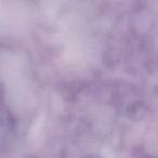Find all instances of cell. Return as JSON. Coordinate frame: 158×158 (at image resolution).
<instances>
[{"label": "cell", "mask_w": 158, "mask_h": 158, "mask_svg": "<svg viewBox=\"0 0 158 158\" xmlns=\"http://www.w3.org/2000/svg\"><path fill=\"white\" fill-rule=\"evenodd\" d=\"M26 158H35V157H33V156H27Z\"/></svg>", "instance_id": "4"}, {"label": "cell", "mask_w": 158, "mask_h": 158, "mask_svg": "<svg viewBox=\"0 0 158 158\" xmlns=\"http://www.w3.org/2000/svg\"><path fill=\"white\" fill-rule=\"evenodd\" d=\"M85 158H102V157L97 156V155H91V156H87V157H85Z\"/></svg>", "instance_id": "3"}, {"label": "cell", "mask_w": 158, "mask_h": 158, "mask_svg": "<svg viewBox=\"0 0 158 158\" xmlns=\"http://www.w3.org/2000/svg\"><path fill=\"white\" fill-rule=\"evenodd\" d=\"M112 102L119 112L131 119L144 114V101L140 92L130 85H115L112 92Z\"/></svg>", "instance_id": "1"}, {"label": "cell", "mask_w": 158, "mask_h": 158, "mask_svg": "<svg viewBox=\"0 0 158 158\" xmlns=\"http://www.w3.org/2000/svg\"><path fill=\"white\" fill-rule=\"evenodd\" d=\"M141 158H155V157H153L152 155H148V154H145V155H143Z\"/></svg>", "instance_id": "2"}]
</instances>
